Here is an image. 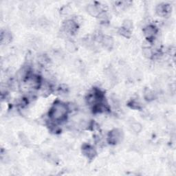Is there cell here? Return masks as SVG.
Masks as SVG:
<instances>
[{
    "label": "cell",
    "mask_w": 176,
    "mask_h": 176,
    "mask_svg": "<svg viewBox=\"0 0 176 176\" xmlns=\"http://www.w3.org/2000/svg\"><path fill=\"white\" fill-rule=\"evenodd\" d=\"M63 29L68 34L74 33L77 29V23L73 20H68L63 24Z\"/></svg>",
    "instance_id": "cell-3"
},
{
    "label": "cell",
    "mask_w": 176,
    "mask_h": 176,
    "mask_svg": "<svg viewBox=\"0 0 176 176\" xmlns=\"http://www.w3.org/2000/svg\"><path fill=\"white\" fill-rule=\"evenodd\" d=\"M133 27V23L131 20L129 19H126L123 22V28L127 30L130 31L131 29Z\"/></svg>",
    "instance_id": "cell-14"
},
{
    "label": "cell",
    "mask_w": 176,
    "mask_h": 176,
    "mask_svg": "<svg viewBox=\"0 0 176 176\" xmlns=\"http://www.w3.org/2000/svg\"><path fill=\"white\" fill-rule=\"evenodd\" d=\"M144 97L147 101H152L156 98V93L152 89L147 88L144 92Z\"/></svg>",
    "instance_id": "cell-9"
},
{
    "label": "cell",
    "mask_w": 176,
    "mask_h": 176,
    "mask_svg": "<svg viewBox=\"0 0 176 176\" xmlns=\"http://www.w3.org/2000/svg\"><path fill=\"white\" fill-rule=\"evenodd\" d=\"M131 129H132V130L134 133H138L141 132V131H142L143 126L139 123L134 122L132 124V125H131Z\"/></svg>",
    "instance_id": "cell-13"
},
{
    "label": "cell",
    "mask_w": 176,
    "mask_h": 176,
    "mask_svg": "<svg viewBox=\"0 0 176 176\" xmlns=\"http://www.w3.org/2000/svg\"><path fill=\"white\" fill-rule=\"evenodd\" d=\"M144 57L147 58H151L153 57V51L150 47H144L143 50Z\"/></svg>",
    "instance_id": "cell-12"
},
{
    "label": "cell",
    "mask_w": 176,
    "mask_h": 176,
    "mask_svg": "<svg viewBox=\"0 0 176 176\" xmlns=\"http://www.w3.org/2000/svg\"><path fill=\"white\" fill-rule=\"evenodd\" d=\"M65 48H66V50L68 52H70L71 53H74V52L77 51V45L75 44L73 41L71 40H68L66 41V43H65Z\"/></svg>",
    "instance_id": "cell-11"
},
{
    "label": "cell",
    "mask_w": 176,
    "mask_h": 176,
    "mask_svg": "<svg viewBox=\"0 0 176 176\" xmlns=\"http://www.w3.org/2000/svg\"><path fill=\"white\" fill-rule=\"evenodd\" d=\"M171 11L170 6L165 4V3H162V4L158 5L156 8V12L158 15L160 16H166Z\"/></svg>",
    "instance_id": "cell-6"
},
{
    "label": "cell",
    "mask_w": 176,
    "mask_h": 176,
    "mask_svg": "<svg viewBox=\"0 0 176 176\" xmlns=\"http://www.w3.org/2000/svg\"><path fill=\"white\" fill-rule=\"evenodd\" d=\"M12 40V35L8 31H4L1 34V43L2 44H8Z\"/></svg>",
    "instance_id": "cell-10"
},
{
    "label": "cell",
    "mask_w": 176,
    "mask_h": 176,
    "mask_svg": "<svg viewBox=\"0 0 176 176\" xmlns=\"http://www.w3.org/2000/svg\"><path fill=\"white\" fill-rule=\"evenodd\" d=\"M118 33L120 34V35H122L125 37H127V38H129L131 35L130 31L124 29V28H121L118 30Z\"/></svg>",
    "instance_id": "cell-15"
},
{
    "label": "cell",
    "mask_w": 176,
    "mask_h": 176,
    "mask_svg": "<svg viewBox=\"0 0 176 176\" xmlns=\"http://www.w3.org/2000/svg\"><path fill=\"white\" fill-rule=\"evenodd\" d=\"M83 153L89 159H92L96 155V151L94 148L90 145H84L83 147Z\"/></svg>",
    "instance_id": "cell-5"
},
{
    "label": "cell",
    "mask_w": 176,
    "mask_h": 176,
    "mask_svg": "<svg viewBox=\"0 0 176 176\" xmlns=\"http://www.w3.org/2000/svg\"><path fill=\"white\" fill-rule=\"evenodd\" d=\"M143 33L144 36L147 39H153L157 33V29L156 27L152 25H148L146 27H144V28L143 29Z\"/></svg>",
    "instance_id": "cell-4"
},
{
    "label": "cell",
    "mask_w": 176,
    "mask_h": 176,
    "mask_svg": "<svg viewBox=\"0 0 176 176\" xmlns=\"http://www.w3.org/2000/svg\"><path fill=\"white\" fill-rule=\"evenodd\" d=\"M87 11L91 16L96 17H98L100 14L102 13L99 7L95 4L88 5L87 6Z\"/></svg>",
    "instance_id": "cell-7"
},
{
    "label": "cell",
    "mask_w": 176,
    "mask_h": 176,
    "mask_svg": "<svg viewBox=\"0 0 176 176\" xmlns=\"http://www.w3.org/2000/svg\"><path fill=\"white\" fill-rule=\"evenodd\" d=\"M62 15H68L69 13H70V8H69L68 6H64L63 8L61 9V11Z\"/></svg>",
    "instance_id": "cell-17"
},
{
    "label": "cell",
    "mask_w": 176,
    "mask_h": 176,
    "mask_svg": "<svg viewBox=\"0 0 176 176\" xmlns=\"http://www.w3.org/2000/svg\"><path fill=\"white\" fill-rule=\"evenodd\" d=\"M68 112L67 105L61 102H57L52 107L49 115L54 121H61L65 118Z\"/></svg>",
    "instance_id": "cell-1"
},
{
    "label": "cell",
    "mask_w": 176,
    "mask_h": 176,
    "mask_svg": "<svg viewBox=\"0 0 176 176\" xmlns=\"http://www.w3.org/2000/svg\"><path fill=\"white\" fill-rule=\"evenodd\" d=\"M123 138V131L118 129H116L111 131L108 135L109 143L112 144L118 143L122 140Z\"/></svg>",
    "instance_id": "cell-2"
},
{
    "label": "cell",
    "mask_w": 176,
    "mask_h": 176,
    "mask_svg": "<svg viewBox=\"0 0 176 176\" xmlns=\"http://www.w3.org/2000/svg\"><path fill=\"white\" fill-rule=\"evenodd\" d=\"M101 43L105 48H108V49H111L113 46V44H114V41H113L112 37L109 35H105L102 37Z\"/></svg>",
    "instance_id": "cell-8"
},
{
    "label": "cell",
    "mask_w": 176,
    "mask_h": 176,
    "mask_svg": "<svg viewBox=\"0 0 176 176\" xmlns=\"http://www.w3.org/2000/svg\"><path fill=\"white\" fill-rule=\"evenodd\" d=\"M129 105L131 106V108L133 109H139L140 107V103L136 101H132V102H131Z\"/></svg>",
    "instance_id": "cell-16"
}]
</instances>
